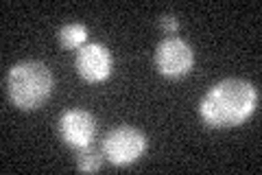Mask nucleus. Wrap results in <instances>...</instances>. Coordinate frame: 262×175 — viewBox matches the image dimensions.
Here are the masks:
<instances>
[{
    "mask_svg": "<svg viewBox=\"0 0 262 175\" xmlns=\"http://www.w3.org/2000/svg\"><path fill=\"white\" fill-rule=\"evenodd\" d=\"M55 79L42 62H20L9 68L5 77V90L9 101L20 110H37L48 101Z\"/></svg>",
    "mask_w": 262,
    "mask_h": 175,
    "instance_id": "nucleus-2",
    "label": "nucleus"
},
{
    "mask_svg": "<svg viewBox=\"0 0 262 175\" xmlns=\"http://www.w3.org/2000/svg\"><path fill=\"white\" fill-rule=\"evenodd\" d=\"M103 158L114 166H127L134 164L138 158L146 151V136L140 129L131 127V125H120L107 131L103 138Z\"/></svg>",
    "mask_w": 262,
    "mask_h": 175,
    "instance_id": "nucleus-3",
    "label": "nucleus"
},
{
    "mask_svg": "<svg viewBox=\"0 0 262 175\" xmlns=\"http://www.w3.org/2000/svg\"><path fill=\"white\" fill-rule=\"evenodd\" d=\"M59 136L72 149L92 145L96 136V116L88 110H81V107L66 110L59 116Z\"/></svg>",
    "mask_w": 262,
    "mask_h": 175,
    "instance_id": "nucleus-5",
    "label": "nucleus"
},
{
    "mask_svg": "<svg viewBox=\"0 0 262 175\" xmlns=\"http://www.w3.org/2000/svg\"><path fill=\"white\" fill-rule=\"evenodd\" d=\"M194 64L192 46L182 37H164L155 48V68L166 79H182Z\"/></svg>",
    "mask_w": 262,
    "mask_h": 175,
    "instance_id": "nucleus-4",
    "label": "nucleus"
},
{
    "mask_svg": "<svg viewBox=\"0 0 262 175\" xmlns=\"http://www.w3.org/2000/svg\"><path fill=\"white\" fill-rule=\"evenodd\" d=\"M77 72L90 83H101L112 74L114 68V60L107 46L98 44V42H92V44H85L79 48L77 53Z\"/></svg>",
    "mask_w": 262,
    "mask_h": 175,
    "instance_id": "nucleus-6",
    "label": "nucleus"
},
{
    "mask_svg": "<svg viewBox=\"0 0 262 175\" xmlns=\"http://www.w3.org/2000/svg\"><path fill=\"white\" fill-rule=\"evenodd\" d=\"M85 40H88V29L79 22H70L63 24L61 29H57V42L66 51H75V48L85 46Z\"/></svg>",
    "mask_w": 262,
    "mask_h": 175,
    "instance_id": "nucleus-7",
    "label": "nucleus"
},
{
    "mask_svg": "<svg viewBox=\"0 0 262 175\" xmlns=\"http://www.w3.org/2000/svg\"><path fill=\"white\" fill-rule=\"evenodd\" d=\"M258 90L245 79H223L214 83L199 103V116L208 127L225 129L243 125L256 112Z\"/></svg>",
    "mask_w": 262,
    "mask_h": 175,
    "instance_id": "nucleus-1",
    "label": "nucleus"
},
{
    "mask_svg": "<svg viewBox=\"0 0 262 175\" xmlns=\"http://www.w3.org/2000/svg\"><path fill=\"white\" fill-rule=\"evenodd\" d=\"M101 162H103V151H98L92 145L77 149V169L79 171L94 173L101 169Z\"/></svg>",
    "mask_w": 262,
    "mask_h": 175,
    "instance_id": "nucleus-8",
    "label": "nucleus"
},
{
    "mask_svg": "<svg viewBox=\"0 0 262 175\" xmlns=\"http://www.w3.org/2000/svg\"><path fill=\"white\" fill-rule=\"evenodd\" d=\"M160 29L164 33H177L179 31V22H177L175 15L164 13V15H160Z\"/></svg>",
    "mask_w": 262,
    "mask_h": 175,
    "instance_id": "nucleus-9",
    "label": "nucleus"
}]
</instances>
